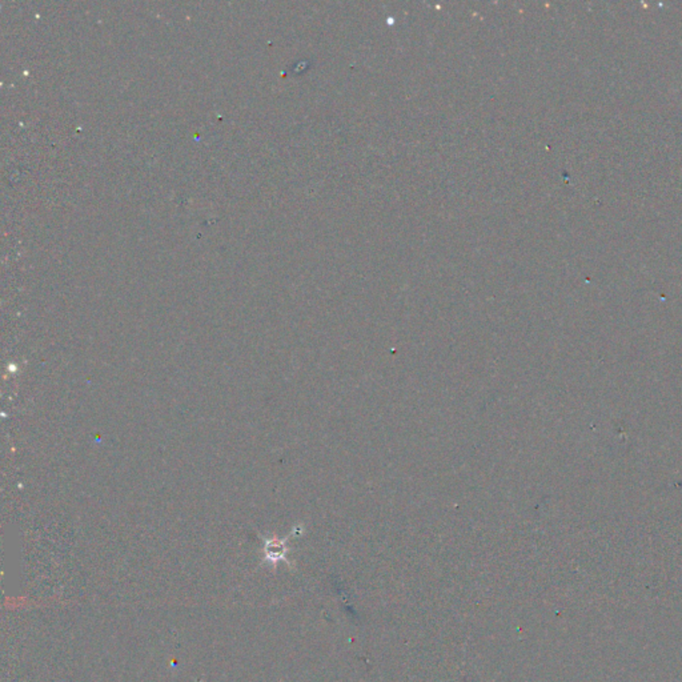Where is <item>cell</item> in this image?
I'll return each instance as SVG.
<instances>
[{
	"label": "cell",
	"instance_id": "6da1fadb",
	"mask_svg": "<svg viewBox=\"0 0 682 682\" xmlns=\"http://www.w3.org/2000/svg\"><path fill=\"white\" fill-rule=\"evenodd\" d=\"M286 540L284 541H276L273 540L271 541L268 545H270V549H268V556L272 557V559H284V554H286V545H284Z\"/></svg>",
	"mask_w": 682,
	"mask_h": 682
}]
</instances>
